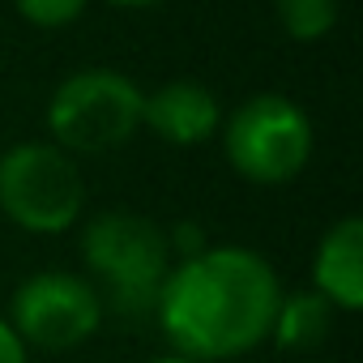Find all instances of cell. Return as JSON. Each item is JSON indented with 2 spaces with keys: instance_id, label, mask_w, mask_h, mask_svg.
<instances>
[{
  "instance_id": "cell-1",
  "label": "cell",
  "mask_w": 363,
  "mask_h": 363,
  "mask_svg": "<svg viewBox=\"0 0 363 363\" xmlns=\"http://www.w3.org/2000/svg\"><path fill=\"white\" fill-rule=\"evenodd\" d=\"M278 299L282 282L261 252L244 244H210L206 252L171 265L154 320L171 342V354L223 363L269 342Z\"/></svg>"
},
{
  "instance_id": "cell-2",
  "label": "cell",
  "mask_w": 363,
  "mask_h": 363,
  "mask_svg": "<svg viewBox=\"0 0 363 363\" xmlns=\"http://www.w3.org/2000/svg\"><path fill=\"white\" fill-rule=\"evenodd\" d=\"M82 261L103 312L145 320L154 316L158 291L171 274L167 227L137 210H103L82 227Z\"/></svg>"
},
{
  "instance_id": "cell-3",
  "label": "cell",
  "mask_w": 363,
  "mask_h": 363,
  "mask_svg": "<svg viewBox=\"0 0 363 363\" xmlns=\"http://www.w3.org/2000/svg\"><path fill=\"white\" fill-rule=\"evenodd\" d=\"M141 86L116 69H82L65 77L48 103L52 145L73 154H111L141 128Z\"/></svg>"
},
{
  "instance_id": "cell-4",
  "label": "cell",
  "mask_w": 363,
  "mask_h": 363,
  "mask_svg": "<svg viewBox=\"0 0 363 363\" xmlns=\"http://www.w3.org/2000/svg\"><path fill=\"white\" fill-rule=\"evenodd\" d=\"M86 210V179L52 141H22L0 154V214L30 235H60Z\"/></svg>"
},
{
  "instance_id": "cell-5",
  "label": "cell",
  "mask_w": 363,
  "mask_h": 363,
  "mask_svg": "<svg viewBox=\"0 0 363 363\" xmlns=\"http://www.w3.org/2000/svg\"><path fill=\"white\" fill-rule=\"evenodd\" d=\"M223 150L248 184H291L312 158V120L286 94H252L227 116Z\"/></svg>"
},
{
  "instance_id": "cell-6",
  "label": "cell",
  "mask_w": 363,
  "mask_h": 363,
  "mask_svg": "<svg viewBox=\"0 0 363 363\" xmlns=\"http://www.w3.org/2000/svg\"><path fill=\"white\" fill-rule=\"evenodd\" d=\"M103 303L99 291L69 269H39L30 274L13 299H9V329L22 337V346L30 350H77L82 342H90L103 325Z\"/></svg>"
},
{
  "instance_id": "cell-7",
  "label": "cell",
  "mask_w": 363,
  "mask_h": 363,
  "mask_svg": "<svg viewBox=\"0 0 363 363\" xmlns=\"http://www.w3.org/2000/svg\"><path fill=\"white\" fill-rule=\"evenodd\" d=\"M141 128L162 137L167 145H201L223 128V103L201 82H167L141 103Z\"/></svg>"
},
{
  "instance_id": "cell-8",
  "label": "cell",
  "mask_w": 363,
  "mask_h": 363,
  "mask_svg": "<svg viewBox=\"0 0 363 363\" xmlns=\"http://www.w3.org/2000/svg\"><path fill=\"white\" fill-rule=\"evenodd\" d=\"M312 291L333 312L363 308V218H337L312 252Z\"/></svg>"
},
{
  "instance_id": "cell-9",
  "label": "cell",
  "mask_w": 363,
  "mask_h": 363,
  "mask_svg": "<svg viewBox=\"0 0 363 363\" xmlns=\"http://www.w3.org/2000/svg\"><path fill=\"white\" fill-rule=\"evenodd\" d=\"M329 329H333V308L316 291H295V295L278 299L269 342L286 354H308L329 337Z\"/></svg>"
},
{
  "instance_id": "cell-10",
  "label": "cell",
  "mask_w": 363,
  "mask_h": 363,
  "mask_svg": "<svg viewBox=\"0 0 363 363\" xmlns=\"http://www.w3.org/2000/svg\"><path fill=\"white\" fill-rule=\"evenodd\" d=\"M278 22L291 39L299 43H316L337 26V0H274Z\"/></svg>"
},
{
  "instance_id": "cell-11",
  "label": "cell",
  "mask_w": 363,
  "mask_h": 363,
  "mask_svg": "<svg viewBox=\"0 0 363 363\" xmlns=\"http://www.w3.org/2000/svg\"><path fill=\"white\" fill-rule=\"evenodd\" d=\"M13 9L39 30H60V26L82 18L86 0H13Z\"/></svg>"
},
{
  "instance_id": "cell-12",
  "label": "cell",
  "mask_w": 363,
  "mask_h": 363,
  "mask_svg": "<svg viewBox=\"0 0 363 363\" xmlns=\"http://www.w3.org/2000/svg\"><path fill=\"white\" fill-rule=\"evenodd\" d=\"M210 244H206V231L197 227V223H175L171 231H167V252H171V265L175 261H189V257H197V252H206Z\"/></svg>"
},
{
  "instance_id": "cell-13",
  "label": "cell",
  "mask_w": 363,
  "mask_h": 363,
  "mask_svg": "<svg viewBox=\"0 0 363 363\" xmlns=\"http://www.w3.org/2000/svg\"><path fill=\"white\" fill-rule=\"evenodd\" d=\"M0 363H30V350H26L22 337L9 329L5 316H0Z\"/></svg>"
},
{
  "instance_id": "cell-14",
  "label": "cell",
  "mask_w": 363,
  "mask_h": 363,
  "mask_svg": "<svg viewBox=\"0 0 363 363\" xmlns=\"http://www.w3.org/2000/svg\"><path fill=\"white\" fill-rule=\"evenodd\" d=\"M111 5H124V9H145V5H158V0H111Z\"/></svg>"
},
{
  "instance_id": "cell-15",
  "label": "cell",
  "mask_w": 363,
  "mask_h": 363,
  "mask_svg": "<svg viewBox=\"0 0 363 363\" xmlns=\"http://www.w3.org/2000/svg\"><path fill=\"white\" fill-rule=\"evenodd\" d=\"M150 363H193V359H184V354H158V359H150Z\"/></svg>"
}]
</instances>
